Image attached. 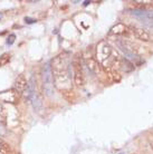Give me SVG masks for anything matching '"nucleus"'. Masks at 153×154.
<instances>
[{"instance_id":"1","label":"nucleus","mask_w":153,"mask_h":154,"mask_svg":"<svg viewBox=\"0 0 153 154\" xmlns=\"http://www.w3.org/2000/svg\"><path fill=\"white\" fill-rule=\"evenodd\" d=\"M53 72L54 85L63 93L72 91V63L67 53H61L50 63Z\"/></svg>"},{"instance_id":"2","label":"nucleus","mask_w":153,"mask_h":154,"mask_svg":"<svg viewBox=\"0 0 153 154\" xmlns=\"http://www.w3.org/2000/svg\"><path fill=\"white\" fill-rule=\"evenodd\" d=\"M117 57V56H116ZM116 57L114 56L113 47L105 40H102L96 46V60L101 66L111 68L114 65Z\"/></svg>"},{"instance_id":"3","label":"nucleus","mask_w":153,"mask_h":154,"mask_svg":"<svg viewBox=\"0 0 153 154\" xmlns=\"http://www.w3.org/2000/svg\"><path fill=\"white\" fill-rule=\"evenodd\" d=\"M42 88L47 96H52L54 94V78L50 63H47L42 68Z\"/></svg>"},{"instance_id":"4","label":"nucleus","mask_w":153,"mask_h":154,"mask_svg":"<svg viewBox=\"0 0 153 154\" xmlns=\"http://www.w3.org/2000/svg\"><path fill=\"white\" fill-rule=\"evenodd\" d=\"M131 15L134 16L144 26L153 28V11L144 10V9H134V10H131Z\"/></svg>"},{"instance_id":"5","label":"nucleus","mask_w":153,"mask_h":154,"mask_svg":"<svg viewBox=\"0 0 153 154\" xmlns=\"http://www.w3.org/2000/svg\"><path fill=\"white\" fill-rule=\"evenodd\" d=\"M19 98V94L16 92L15 89H8L5 92L0 93V102H5V103H17V100Z\"/></svg>"},{"instance_id":"6","label":"nucleus","mask_w":153,"mask_h":154,"mask_svg":"<svg viewBox=\"0 0 153 154\" xmlns=\"http://www.w3.org/2000/svg\"><path fill=\"white\" fill-rule=\"evenodd\" d=\"M28 86V82H27L26 77L23 75H19L15 79V83H14V89L18 93L19 95H23V93L25 92V89L27 88Z\"/></svg>"},{"instance_id":"7","label":"nucleus","mask_w":153,"mask_h":154,"mask_svg":"<svg viewBox=\"0 0 153 154\" xmlns=\"http://www.w3.org/2000/svg\"><path fill=\"white\" fill-rule=\"evenodd\" d=\"M85 66L88 68V70H91L94 74H100L101 73V65L98 64V62L96 60L95 58L93 57H86L84 59Z\"/></svg>"},{"instance_id":"8","label":"nucleus","mask_w":153,"mask_h":154,"mask_svg":"<svg viewBox=\"0 0 153 154\" xmlns=\"http://www.w3.org/2000/svg\"><path fill=\"white\" fill-rule=\"evenodd\" d=\"M131 30L133 32V35L135 36V38L141 40V42H150L151 39V36L146 30H144L143 28H139V27H132Z\"/></svg>"},{"instance_id":"9","label":"nucleus","mask_w":153,"mask_h":154,"mask_svg":"<svg viewBox=\"0 0 153 154\" xmlns=\"http://www.w3.org/2000/svg\"><path fill=\"white\" fill-rule=\"evenodd\" d=\"M30 102H31V104H33V106H34V109L36 111V112H40V111H42V97H40V95L38 94L37 89L33 93Z\"/></svg>"},{"instance_id":"10","label":"nucleus","mask_w":153,"mask_h":154,"mask_svg":"<svg viewBox=\"0 0 153 154\" xmlns=\"http://www.w3.org/2000/svg\"><path fill=\"white\" fill-rule=\"evenodd\" d=\"M129 32V27L123 25V23H117L114 27L111 29V35H116V36H124L127 35Z\"/></svg>"},{"instance_id":"11","label":"nucleus","mask_w":153,"mask_h":154,"mask_svg":"<svg viewBox=\"0 0 153 154\" xmlns=\"http://www.w3.org/2000/svg\"><path fill=\"white\" fill-rule=\"evenodd\" d=\"M74 84L76 85L77 87H82L85 84V77L83 74V70H74Z\"/></svg>"},{"instance_id":"12","label":"nucleus","mask_w":153,"mask_h":154,"mask_svg":"<svg viewBox=\"0 0 153 154\" xmlns=\"http://www.w3.org/2000/svg\"><path fill=\"white\" fill-rule=\"evenodd\" d=\"M0 154H12L11 147L9 146V144L7 142H5L1 137H0Z\"/></svg>"},{"instance_id":"13","label":"nucleus","mask_w":153,"mask_h":154,"mask_svg":"<svg viewBox=\"0 0 153 154\" xmlns=\"http://www.w3.org/2000/svg\"><path fill=\"white\" fill-rule=\"evenodd\" d=\"M10 54H8V53H6V54H2L1 56H0V67H4V66H6L8 64V63L10 62Z\"/></svg>"},{"instance_id":"14","label":"nucleus","mask_w":153,"mask_h":154,"mask_svg":"<svg viewBox=\"0 0 153 154\" xmlns=\"http://www.w3.org/2000/svg\"><path fill=\"white\" fill-rule=\"evenodd\" d=\"M15 38H16V36L14 35V34L9 36V38H8V40H7V44H8V45H11L12 42H15Z\"/></svg>"},{"instance_id":"15","label":"nucleus","mask_w":153,"mask_h":154,"mask_svg":"<svg viewBox=\"0 0 153 154\" xmlns=\"http://www.w3.org/2000/svg\"><path fill=\"white\" fill-rule=\"evenodd\" d=\"M1 17H2V15H1V14H0V18H1Z\"/></svg>"}]
</instances>
